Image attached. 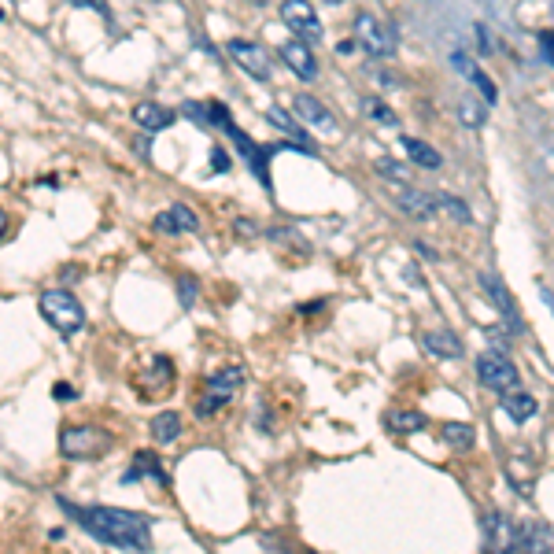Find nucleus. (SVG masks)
I'll list each match as a JSON object with an SVG mask.
<instances>
[{"instance_id":"obj_39","label":"nucleus","mask_w":554,"mask_h":554,"mask_svg":"<svg viewBox=\"0 0 554 554\" xmlns=\"http://www.w3.org/2000/svg\"><path fill=\"white\" fill-rule=\"evenodd\" d=\"M0 19H4V12H0Z\"/></svg>"},{"instance_id":"obj_10","label":"nucleus","mask_w":554,"mask_h":554,"mask_svg":"<svg viewBox=\"0 0 554 554\" xmlns=\"http://www.w3.org/2000/svg\"><path fill=\"white\" fill-rule=\"evenodd\" d=\"M392 200L399 204V211H407L418 222H433L440 215V200L422 193V189H410V185H392Z\"/></svg>"},{"instance_id":"obj_13","label":"nucleus","mask_w":554,"mask_h":554,"mask_svg":"<svg viewBox=\"0 0 554 554\" xmlns=\"http://www.w3.org/2000/svg\"><path fill=\"white\" fill-rule=\"evenodd\" d=\"M156 229L159 233H170V237H178V233H196V229H200V218H196L193 207L170 204L167 211H159L156 215Z\"/></svg>"},{"instance_id":"obj_3","label":"nucleus","mask_w":554,"mask_h":554,"mask_svg":"<svg viewBox=\"0 0 554 554\" xmlns=\"http://www.w3.org/2000/svg\"><path fill=\"white\" fill-rule=\"evenodd\" d=\"M41 314H45V322H49L56 333H63V337H71V333H78V329L85 326L82 303L74 300L67 289L41 292Z\"/></svg>"},{"instance_id":"obj_28","label":"nucleus","mask_w":554,"mask_h":554,"mask_svg":"<svg viewBox=\"0 0 554 554\" xmlns=\"http://www.w3.org/2000/svg\"><path fill=\"white\" fill-rule=\"evenodd\" d=\"M362 111H366V115H370V119L374 122H385V126H396V111L388 108V104H381V100L377 97H366L362 100Z\"/></svg>"},{"instance_id":"obj_29","label":"nucleus","mask_w":554,"mask_h":554,"mask_svg":"<svg viewBox=\"0 0 554 554\" xmlns=\"http://www.w3.org/2000/svg\"><path fill=\"white\" fill-rule=\"evenodd\" d=\"M436 200H440V211H447L455 222H470V207L466 204H458V200H451V196H436Z\"/></svg>"},{"instance_id":"obj_6","label":"nucleus","mask_w":554,"mask_h":554,"mask_svg":"<svg viewBox=\"0 0 554 554\" xmlns=\"http://www.w3.org/2000/svg\"><path fill=\"white\" fill-rule=\"evenodd\" d=\"M477 381L488 392L503 396L510 388H518V366L506 359L503 351H484V355H477Z\"/></svg>"},{"instance_id":"obj_33","label":"nucleus","mask_w":554,"mask_h":554,"mask_svg":"<svg viewBox=\"0 0 554 554\" xmlns=\"http://www.w3.org/2000/svg\"><path fill=\"white\" fill-rule=\"evenodd\" d=\"M56 399H63V403H67V399H74V388L60 381V385H56Z\"/></svg>"},{"instance_id":"obj_35","label":"nucleus","mask_w":554,"mask_h":554,"mask_svg":"<svg viewBox=\"0 0 554 554\" xmlns=\"http://www.w3.org/2000/svg\"><path fill=\"white\" fill-rule=\"evenodd\" d=\"M4 233H8V215L0 211V241H4Z\"/></svg>"},{"instance_id":"obj_23","label":"nucleus","mask_w":554,"mask_h":554,"mask_svg":"<svg viewBox=\"0 0 554 554\" xmlns=\"http://www.w3.org/2000/svg\"><path fill=\"white\" fill-rule=\"evenodd\" d=\"M152 436H156V444H174L181 436V418L174 410H163L152 418Z\"/></svg>"},{"instance_id":"obj_7","label":"nucleus","mask_w":554,"mask_h":554,"mask_svg":"<svg viewBox=\"0 0 554 554\" xmlns=\"http://www.w3.org/2000/svg\"><path fill=\"white\" fill-rule=\"evenodd\" d=\"M481 536H484V554H518L521 551V529L514 521L492 510L481 518Z\"/></svg>"},{"instance_id":"obj_5","label":"nucleus","mask_w":554,"mask_h":554,"mask_svg":"<svg viewBox=\"0 0 554 554\" xmlns=\"http://www.w3.org/2000/svg\"><path fill=\"white\" fill-rule=\"evenodd\" d=\"M111 447V436L97 425H67L60 433V451L67 458H100Z\"/></svg>"},{"instance_id":"obj_26","label":"nucleus","mask_w":554,"mask_h":554,"mask_svg":"<svg viewBox=\"0 0 554 554\" xmlns=\"http://www.w3.org/2000/svg\"><path fill=\"white\" fill-rule=\"evenodd\" d=\"M484 100H477V97H462V104H458V119L466 122L470 130H481L484 126V108H481Z\"/></svg>"},{"instance_id":"obj_4","label":"nucleus","mask_w":554,"mask_h":554,"mask_svg":"<svg viewBox=\"0 0 554 554\" xmlns=\"http://www.w3.org/2000/svg\"><path fill=\"white\" fill-rule=\"evenodd\" d=\"M355 41H359V49H366L370 56H377V60L396 56V30L388 23H381V19L370 12L355 15Z\"/></svg>"},{"instance_id":"obj_31","label":"nucleus","mask_w":554,"mask_h":554,"mask_svg":"<svg viewBox=\"0 0 554 554\" xmlns=\"http://www.w3.org/2000/svg\"><path fill=\"white\" fill-rule=\"evenodd\" d=\"M211 159H215L211 167H215L218 174H222V170H229V156H226V152H222V148H215V152H211Z\"/></svg>"},{"instance_id":"obj_21","label":"nucleus","mask_w":554,"mask_h":554,"mask_svg":"<svg viewBox=\"0 0 554 554\" xmlns=\"http://www.w3.org/2000/svg\"><path fill=\"white\" fill-rule=\"evenodd\" d=\"M521 547L525 554H554V532L547 525H529L521 532Z\"/></svg>"},{"instance_id":"obj_34","label":"nucleus","mask_w":554,"mask_h":554,"mask_svg":"<svg viewBox=\"0 0 554 554\" xmlns=\"http://www.w3.org/2000/svg\"><path fill=\"white\" fill-rule=\"evenodd\" d=\"M181 300H185V303H193V281H189V277L181 281Z\"/></svg>"},{"instance_id":"obj_8","label":"nucleus","mask_w":554,"mask_h":554,"mask_svg":"<svg viewBox=\"0 0 554 554\" xmlns=\"http://www.w3.org/2000/svg\"><path fill=\"white\" fill-rule=\"evenodd\" d=\"M281 23L289 26L292 34L300 37V41H322V19L314 12L307 0H285L281 4Z\"/></svg>"},{"instance_id":"obj_20","label":"nucleus","mask_w":554,"mask_h":554,"mask_svg":"<svg viewBox=\"0 0 554 554\" xmlns=\"http://www.w3.org/2000/svg\"><path fill=\"white\" fill-rule=\"evenodd\" d=\"M399 148L407 152V159H414V163H418V167H425V170H436L440 163H444V156H440L433 145L418 141V137H399Z\"/></svg>"},{"instance_id":"obj_22","label":"nucleus","mask_w":554,"mask_h":554,"mask_svg":"<svg viewBox=\"0 0 554 554\" xmlns=\"http://www.w3.org/2000/svg\"><path fill=\"white\" fill-rule=\"evenodd\" d=\"M388 429L392 433H422L425 425V414H418V410H388Z\"/></svg>"},{"instance_id":"obj_1","label":"nucleus","mask_w":554,"mask_h":554,"mask_svg":"<svg viewBox=\"0 0 554 554\" xmlns=\"http://www.w3.org/2000/svg\"><path fill=\"white\" fill-rule=\"evenodd\" d=\"M60 506L71 514V521H78L85 532H93L100 543L122 547V551H152V525L141 514L119 510V506H74L67 499H60Z\"/></svg>"},{"instance_id":"obj_32","label":"nucleus","mask_w":554,"mask_h":554,"mask_svg":"<svg viewBox=\"0 0 554 554\" xmlns=\"http://www.w3.org/2000/svg\"><path fill=\"white\" fill-rule=\"evenodd\" d=\"M540 41H543V52H547V60L554 63V34H540Z\"/></svg>"},{"instance_id":"obj_9","label":"nucleus","mask_w":554,"mask_h":554,"mask_svg":"<svg viewBox=\"0 0 554 554\" xmlns=\"http://www.w3.org/2000/svg\"><path fill=\"white\" fill-rule=\"evenodd\" d=\"M229 56L237 60V67H241V71H248L252 78H259V82H266V78H270V56H266V49L259 45V41L233 37V41H229Z\"/></svg>"},{"instance_id":"obj_36","label":"nucleus","mask_w":554,"mask_h":554,"mask_svg":"<svg viewBox=\"0 0 554 554\" xmlns=\"http://www.w3.org/2000/svg\"><path fill=\"white\" fill-rule=\"evenodd\" d=\"M78 4H93V8L100 12V0H78Z\"/></svg>"},{"instance_id":"obj_38","label":"nucleus","mask_w":554,"mask_h":554,"mask_svg":"<svg viewBox=\"0 0 554 554\" xmlns=\"http://www.w3.org/2000/svg\"><path fill=\"white\" fill-rule=\"evenodd\" d=\"M252 4H266V0H252Z\"/></svg>"},{"instance_id":"obj_16","label":"nucleus","mask_w":554,"mask_h":554,"mask_svg":"<svg viewBox=\"0 0 554 554\" xmlns=\"http://www.w3.org/2000/svg\"><path fill=\"white\" fill-rule=\"evenodd\" d=\"M499 407H503V414L510 418V422H518L525 425L540 410V403H536V396H529L525 388H510V392H503L499 396Z\"/></svg>"},{"instance_id":"obj_12","label":"nucleus","mask_w":554,"mask_h":554,"mask_svg":"<svg viewBox=\"0 0 554 554\" xmlns=\"http://www.w3.org/2000/svg\"><path fill=\"white\" fill-rule=\"evenodd\" d=\"M226 133H229V141L237 145V152H241V156L248 159V167H252L255 178H259V181H263V185H266V189H270V170H266V152H263V148H255L252 137H248V133H244V130H237L233 122H229V126H226Z\"/></svg>"},{"instance_id":"obj_27","label":"nucleus","mask_w":554,"mask_h":554,"mask_svg":"<svg viewBox=\"0 0 554 554\" xmlns=\"http://www.w3.org/2000/svg\"><path fill=\"white\" fill-rule=\"evenodd\" d=\"M440 433H444V440L451 447H462V451H466V447L473 444V425H462V422H451V425H444V429H440Z\"/></svg>"},{"instance_id":"obj_14","label":"nucleus","mask_w":554,"mask_h":554,"mask_svg":"<svg viewBox=\"0 0 554 554\" xmlns=\"http://www.w3.org/2000/svg\"><path fill=\"white\" fill-rule=\"evenodd\" d=\"M481 289L488 292V296H492V303H495V307H499V314H503V322H506V326L514 329V333H521L518 307H514V296L506 292L503 281H499V277H495V274H481Z\"/></svg>"},{"instance_id":"obj_37","label":"nucleus","mask_w":554,"mask_h":554,"mask_svg":"<svg viewBox=\"0 0 554 554\" xmlns=\"http://www.w3.org/2000/svg\"><path fill=\"white\" fill-rule=\"evenodd\" d=\"M322 4H344V0H322Z\"/></svg>"},{"instance_id":"obj_18","label":"nucleus","mask_w":554,"mask_h":554,"mask_svg":"<svg viewBox=\"0 0 554 554\" xmlns=\"http://www.w3.org/2000/svg\"><path fill=\"white\" fill-rule=\"evenodd\" d=\"M133 119H137V126H141L145 133H159L174 122V111L159 108V104H152V100H141V104L133 108Z\"/></svg>"},{"instance_id":"obj_2","label":"nucleus","mask_w":554,"mask_h":554,"mask_svg":"<svg viewBox=\"0 0 554 554\" xmlns=\"http://www.w3.org/2000/svg\"><path fill=\"white\" fill-rule=\"evenodd\" d=\"M241 385H244L241 366H226V370L211 374L204 392H200V399H196V414H200V418H211V414H218L222 407H229V403L237 399V392H241Z\"/></svg>"},{"instance_id":"obj_24","label":"nucleus","mask_w":554,"mask_h":554,"mask_svg":"<svg viewBox=\"0 0 554 554\" xmlns=\"http://www.w3.org/2000/svg\"><path fill=\"white\" fill-rule=\"evenodd\" d=\"M133 477H156L159 484L167 481V477H163V470H159V462H156V455H152V451H137V455H133V470L126 473V484H130Z\"/></svg>"},{"instance_id":"obj_15","label":"nucleus","mask_w":554,"mask_h":554,"mask_svg":"<svg viewBox=\"0 0 554 554\" xmlns=\"http://www.w3.org/2000/svg\"><path fill=\"white\" fill-rule=\"evenodd\" d=\"M292 104H296V111H300L303 119L311 122L314 130L337 133V119H333V111H329L322 100H314L311 93H300V97H292Z\"/></svg>"},{"instance_id":"obj_17","label":"nucleus","mask_w":554,"mask_h":554,"mask_svg":"<svg viewBox=\"0 0 554 554\" xmlns=\"http://www.w3.org/2000/svg\"><path fill=\"white\" fill-rule=\"evenodd\" d=\"M451 60H455L458 74H466V78H470V82L477 85V89H481L484 104H495V100H499V89H495V82H492V78H488V74L481 71V67H477V63L470 60V56H462V52H455Z\"/></svg>"},{"instance_id":"obj_25","label":"nucleus","mask_w":554,"mask_h":554,"mask_svg":"<svg viewBox=\"0 0 554 554\" xmlns=\"http://www.w3.org/2000/svg\"><path fill=\"white\" fill-rule=\"evenodd\" d=\"M266 119L274 122L277 130H285V133H289V137H292V141H296V145H300V148L311 145V141H307V133L300 130V122L289 119V115H285V111H281V108H270V111H266Z\"/></svg>"},{"instance_id":"obj_19","label":"nucleus","mask_w":554,"mask_h":554,"mask_svg":"<svg viewBox=\"0 0 554 554\" xmlns=\"http://www.w3.org/2000/svg\"><path fill=\"white\" fill-rule=\"evenodd\" d=\"M422 348L436 359H458L462 355V340L447 329H436V333H422Z\"/></svg>"},{"instance_id":"obj_11","label":"nucleus","mask_w":554,"mask_h":554,"mask_svg":"<svg viewBox=\"0 0 554 554\" xmlns=\"http://www.w3.org/2000/svg\"><path fill=\"white\" fill-rule=\"evenodd\" d=\"M281 60L289 63V71L300 78V82H314L318 78V60H314V52L307 41H281Z\"/></svg>"},{"instance_id":"obj_30","label":"nucleus","mask_w":554,"mask_h":554,"mask_svg":"<svg viewBox=\"0 0 554 554\" xmlns=\"http://www.w3.org/2000/svg\"><path fill=\"white\" fill-rule=\"evenodd\" d=\"M377 170H381L385 178H396L399 185H407V178H410V170L399 167V163H392V159H377Z\"/></svg>"}]
</instances>
